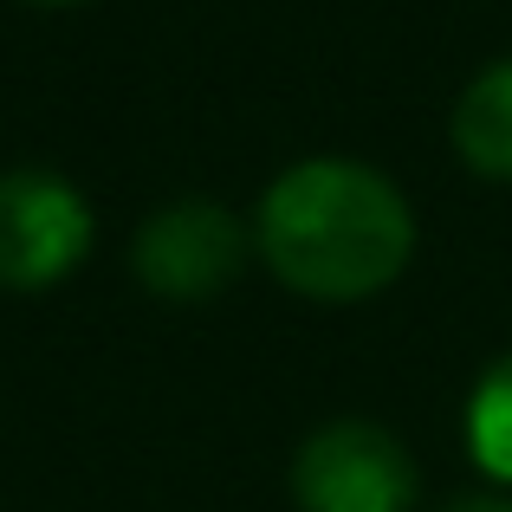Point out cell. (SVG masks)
I'll list each match as a JSON object with an SVG mask.
<instances>
[{"label":"cell","mask_w":512,"mask_h":512,"mask_svg":"<svg viewBox=\"0 0 512 512\" xmlns=\"http://www.w3.org/2000/svg\"><path fill=\"white\" fill-rule=\"evenodd\" d=\"M260 253L305 299H370L409 266L415 214L402 188L370 163L312 156L260 195Z\"/></svg>","instance_id":"obj_1"},{"label":"cell","mask_w":512,"mask_h":512,"mask_svg":"<svg viewBox=\"0 0 512 512\" xmlns=\"http://www.w3.org/2000/svg\"><path fill=\"white\" fill-rule=\"evenodd\" d=\"M292 500L299 512H409L415 461L389 428L331 422L292 461Z\"/></svg>","instance_id":"obj_2"},{"label":"cell","mask_w":512,"mask_h":512,"mask_svg":"<svg viewBox=\"0 0 512 512\" xmlns=\"http://www.w3.org/2000/svg\"><path fill=\"white\" fill-rule=\"evenodd\" d=\"M91 253V208L72 182L46 169L0 175V286H59Z\"/></svg>","instance_id":"obj_3"},{"label":"cell","mask_w":512,"mask_h":512,"mask_svg":"<svg viewBox=\"0 0 512 512\" xmlns=\"http://www.w3.org/2000/svg\"><path fill=\"white\" fill-rule=\"evenodd\" d=\"M130 266L156 299H208V292L240 279L247 234L221 201H175V208H156L137 227Z\"/></svg>","instance_id":"obj_4"},{"label":"cell","mask_w":512,"mask_h":512,"mask_svg":"<svg viewBox=\"0 0 512 512\" xmlns=\"http://www.w3.org/2000/svg\"><path fill=\"white\" fill-rule=\"evenodd\" d=\"M454 150L474 175L512 182V59L487 65L454 104Z\"/></svg>","instance_id":"obj_5"},{"label":"cell","mask_w":512,"mask_h":512,"mask_svg":"<svg viewBox=\"0 0 512 512\" xmlns=\"http://www.w3.org/2000/svg\"><path fill=\"white\" fill-rule=\"evenodd\" d=\"M467 448H474L480 474L512 480V350L474 383V402H467Z\"/></svg>","instance_id":"obj_6"},{"label":"cell","mask_w":512,"mask_h":512,"mask_svg":"<svg viewBox=\"0 0 512 512\" xmlns=\"http://www.w3.org/2000/svg\"><path fill=\"white\" fill-rule=\"evenodd\" d=\"M441 512H512V500H506V493H467V500H454Z\"/></svg>","instance_id":"obj_7"},{"label":"cell","mask_w":512,"mask_h":512,"mask_svg":"<svg viewBox=\"0 0 512 512\" xmlns=\"http://www.w3.org/2000/svg\"><path fill=\"white\" fill-rule=\"evenodd\" d=\"M33 7H78V0H33Z\"/></svg>","instance_id":"obj_8"}]
</instances>
